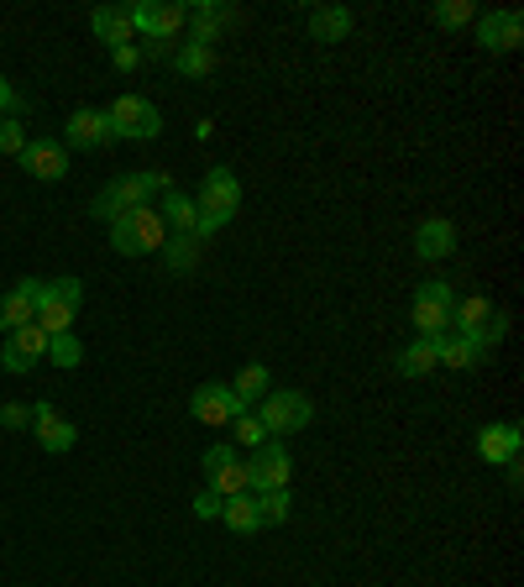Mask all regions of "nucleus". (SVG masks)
Returning <instances> with one entry per match:
<instances>
[{
  "mask_svg": "<svg viewBox=\"0 0 524 587\" xmlns=\"http://www.w3.org/2000/svg\"><path fill=\"white\" fill-rule=\"evenodd\" d=\"M436 362L440 367H451V373H472V367L488 362V352H483L477 341L457 336V330H446V336H436Z\"/></svg>",
  "mask_w": 524,
  "mask_h": 587,
  "instance_id": "nucleus-18",
  "label": "nucleus"
},
{
  "mask_svg": "<svg viewBox=\"0 0 524 587\" xmlns=\"http://www.w3.org/2000/svg\"><path fill=\"white\" fill-rule=\"evenodd\" d=\"M414 252H420L425 263H440V258H451V252H457V226H451L446 215H431V221H420V232H414Z\"/></svg>",
  "mask_w": 524,
  "mask_h": 587,
  "instance_id": "nucleus-17",
  "label": "nucleus"
},
{
  "mask_svg": "<svg viewBox=\"0 0 524 587\" xmlns=\"http://www.w3.org/2000/svg\"><path fill=\"white\" fill-rule=\"evenodd\" d=\"M431 22H436L440 32H457V27H466V22H477V5H472V0H440L436 11H431Z\"/></svg>",
  "mask_w": 524,
  "mask_h": 587,
  "instance_id": "nucleus-32",
  "label": "nucleus"
},
{
  "mask_svg": "<svg viewBox=\"0 0 524 587\" xmlns=\"http://www.w3.org/2000/svg\"><path fill=\"white\" fill-rule=\"evenodd\" d=\"M163 241H169V226H163V215H158V200L142 210H126L121 221H111V247H116L121 258L163 252Z\"/></svg>",
  "mask_w": 524,
  "mask_h": 587,
  "instance_id": "nucleus-3",
  "label": "nucleus"
},
{
  "mask_svg": "<svg viewBox=\"0 0 524 587\" xmlns=\"http://www.w3.org/2000/svg\"><path fill=\"white\" fill-rule=\"evenodd\" d=\"M169 189H174V178L163 174V168H142V174L111 178V184L89 200V215H100V221H121L126 210L152 205V200H158V195H169Z\"/></svg>",
  "mask_w": 524,
  "mask_h": 587,
  "instance_id": "nucleus-1",
  "label": "nucleus"
},
{
  "mask_svg": "<svg viewBox=\"0 0 524 587\" xmlns=\"http://www.w3.org/2000/svg\"><path fill=\"white\" fill-rule=\"evenodd\" d=\"M32 430H37V446H42L48 457L74 451V440H79V425H74V420H63L48 399H37V404H32Z\"/></svg>",
  "mask_w": 524,
  "mask_h": 587,
  "instance_id": "nucleus-10",
  "label": "nucleus"
},
{
  "mask_svg": "<svg viewBox=\"0 0 524 587\" xmlns=\"http://www.w3.org/2000/svg\"><path fill=\"white\" fill-rule=\"evenodd\" d=\"M48 362L63 367V373H74L79 362H85V341L74 336V330H63V336H48Z\"/></svg>",
  "mask_w": 524,
  "mask_h": 587,
  "instance_id": "nucleus-30",
  "label": "nucleus"
},
{
  "mask_svg": "<svg viewBox=\"0 0 524 587\" xmlns=\"http://www.w3.org/2000/svg\"><path fill=\"white\" fill-rule=\"evenodd\" d=\"M394 367L404 373V378H431L440 362H436V336H414L404 352L394 357Z\"/></svg>",
  "mask_w": 524,
  "mask_h": 587,
  "instance_id": "nucleus-23",
  "label": "nucleus"
},
{
  "mask_svg": "<svg viewBox=\"0 0 524 587\" xmlns=\"http://www.w3.org/2000/svg\"><path fill=\"white\" fill-rule=\"evenodd\" d=\"M200 252L204 241L195 232H174L169 241H163V263L174 267V273H189V267H200Z\"/></svg>",
  "mask_w": 524,
  "mask_h": 587,
  "instance_id": "nucleus-27",
  "label": "nucleus"
},
{
  "mask_svg": "<svg viewBox=\"0 0 524 587\" xmlns=\"http://www.w3.org/2000/svg\"><path fill=\"white\" fill-rule=\"evenodd\" d=\"M16 163H22L37 184H59V178L68 174V147L53 142V137H27V147L16 152Z\"/></svg>",
  "mask_w": 524,
  "mask_h": 587,
  "instance_id": "nucleus-9",
  "label": "nucleus"
},
{
  "mask_svg": "<svg viewBox=\"0 0 524 587\" xmlns=\"http://www.w3.org/2000/svg\"><path fill=\"white\" fill-rule=\"evenodd\" d=\"M126 16H132V32L142 37V48H178V32L189 22V5H178V0H163V5L137 0V5H126Z\"/></svg>",
  "mask_w": 524,
  "mask_h": 587,
  "instance_id": "nucleus-5",
  "label": "nucleus"
},
{
  "mask_svg": "<svg viewBox=\"0 0 524 587\" xmlns=\"http://www.w3.org/2000/svg\"><path fill=\"white\" fill-rule=\"evenodd\" d=\"M221 494H215V488H200V494H195V514H200V520H221Z\"/></svg>",
  "mask_w": 524,
  "mask_h": 587,
  "instance_id": "nucleus-40",
  "label": "nucleus"
},
{
  "mask_svg": "<svg viewBox=\"0 0 524 587\" xmlns=\"http://www.w3.org/2000/svg\"><path fill=\"white\" fill-rule=\"evenodd\" d=\"M524 451V430L514 420H503V425H483L477 430V457L488 462V467H509V462H520Z\"/></svg>",
  "mask_w": 524,
  "mask_h": 587,
  "instance_id": "nucleus-14",
  "label": "nucleus"
},
{
  "mask_svg": "<svg viewBox=\"0 0 524 587\" xmlns=\"http://www.w3.org/2000/svg\"><path fill=\"white\" fill-rule=\"evenodd\" d=\"M0 330H11V325H5V304H0Z\"/></svg>",
  "mask_w": 524,
  "mask_h": 587,
  "instance_id": "nucleus-42",
  "label": "nucleus"
},
{
  "mask_svg": "<svg viewBox=\"0 0 524 587\" xmlns=\"http://www.w3.org/2000/svg\"><path fill=\"white\" fill-rule=\"evenodd\" d=\"M200 467H204V488H215L221 499H232V494H247V457L236 451V446H210L200 457Z\"/></svg>",
  "mask_w": 524,
  "mask_h": 587,
  "instance_id": "nucleus-8",
  "label": "nucleus"
},
{
  "mask_svg": "<svg viewBox=\"0 0 524 587\" xmlns=\"http://www.w3.org/2000/svg\"><path fill=\"white\" fill-rule=\"evenodd\" d=\"M258 514H262V525H289L294 494L289 488H267V494H258Z\"/></svg>",
  "mask_w": 524,
  "mask_h": 587,
  "instance_id": "nucleus-31",
  "label": "nucleus"
},
{
  "mask_svg": "<svg viewBox=\"0 0 524 587\" xmlns=\"http://www.w3.org/2000/svg\"><path fill=\"white\" fill-rule=\"evenodd\" d=\"M503 336H509V315H503V310H494V315H488V325H483L477 336H466V341H477L483 352H494V347L503 341Z\"/></svg>",
  "mask_w": 524,
  "mask_h": 587,
  "instance_id": "nucleus-35",
  "label": "nucleus"
},
{
  "mask_svg": "<svg viewBox=\"0 0 524 587\" xmlns=\"http://www.w3.org/2000/svg\"><path fill=\"white\" fill-rule=\"evenodd\" d=\"M232 436H236V451H258L262 440H267V430H262L258 410H236V420H232Z\"/></svg>",
  "mask_w": 524,
  "mask_h": 587,
  "instance_id": "nucleus-33",
  "label": "nucleus"
},
{
  "mask_svg": "<svg viewBox=\"0 0 524 587\" xmlns=\"http://www.w3.org/2000/svg\"><path fill=\"white\" fill-rule=\"evenodd\" d=\"M236 22V5H221V0H200V5H189V42H200V48H215L221 42V32Z\"/></svg>",
  "mask_w": 524,
  "mask_h": 587,
  "instance_id": "nucleus-15",
  "label": "nucleus"
},
{
  "mask_svg": "<svg viewBox=\"0 0 524 587\" xmlns=\"http://www.w3.org/2000/svg\"><path fill=\"white\" fill-rule=\"evenodd\" d=\"M414 299H425V304H446V310H451V304H457V289H451L446 278H425V284L414 289Z\"/></svg>",
  "mask_w": 524,
  "mask_h": 587,
  "instance_id": "nucleus-36",
  "label": "nucleus"
},
{
  "mask_svg": "<svg viewBox=\"0 0 524 587\" xmlns=\"http://www.w3.org/2000/svg\"><path fill=\"white\" fill-rule=\"evenodd\" d=\"M158 215H163L169 236H174V232H195V226H200V210H195V200H189V195H178V189H169V195L158 200Z\"/></svg>",
  "mask_w": 524,
  "mask_h": 587,
  "instance_id": "nucleus-26",
  "label": "nucleus"
},
{
  "mask_svg": "<svg viewBox=\"0 0 524 587\" xmlns=\"http://www.w3.org/2000/svg\"><path fill=\"white\" fill-rule=\"evenodd\" d=\"M42 357H48V330L16 325V330L5 336V347H0V367H5V373H32Z\"/></svg>",
  "mask_w": 524,
  "mask_h": 587,
  "instance_id": "nucleus-11",
  "label": "nucleus"
},
{
  "mask_svg": "<svg viewBox=\"0 0 524 587\" xmlns=\"http://www.w3.org/2000/svg\"><path fill=\"white\" fill-rule=\"evenodd\" d=\"M22 147H27V121H22V116H0V152H5V158H16Z\"/></svg>",
  "mask_w": 524,
  "mask_h": 587,
  "instance_id": "nucleus-34",
  "label": "nucleus"
},
{
  "mask_svg": "<svg viewBox=\"0 0 524 587\" xmlns=\"http://www.w3.org/2000/svg\"><path fill=\"white\" fill-rule=\"evenodd\" d=\"M0 425H5V430H27V425H32V404H5V410H0Z\"/></svg>",
  "mask_w": 524,
  "mask_h": 587,
  "instance_id": "nucleus-41",
  "label": "nucleus"
},
{
  "mask_svg": "<svg viewBox=\"0 0 524 587\" xmlns=\"http://www.w3.org/2000/svg\"><path fill=\"white\" fill-rule=\"evenodd\" d=\"M105 126H111L116 142H152L163 132V116H158V105L142 100V95H116L105 105Z\"/></svg>",
  "mask_w": 524,
  "mask_h": 587,
  "instance_id": "nucleus-6",
  "label": "nucleus"
},
{
  "mask_svg": "<svg viewBox=\"0 0 524 587\" xmlns=\"http://www.w3.org/2000/svg\"><path fill=\"white\" fill-rule=\"evenodd\" d=\"M294 457L284 440H262L258 451L247 457V494H267V488H289Z\"/></svg>",
  "mask_w": 524,
  "mask_h": 587,
  "instance_id": "nucleus-7",
  "label": "nucleus"
},
{
  "mask_svg": "<svg viewBox=\"0 0 524 587\" xmlns=\"http://www.w3.org/2000/svg\"><path fill=\"white\" fill-rule=\"evenodd\" d=\"M351 27H357V22H351L347 5H315V11H310V37H315V42H347Z\"/></svg>",
  "mask_w": 524,
  "mask_h": 587,
  "instance_id": "nucleus-22",
  "label": "nucleus"
},
{
  "mask_svg": "<svg viewBox=\"0 0 524 587\" xmlns=\"http://www.w3.org/2000/svg\"><path fill=\"white\" fill-rule=\"evenodd\" d=\"M488 315H494V299H483V294H466V299H457V304H451V330H457V336H477V330L488 325Z\"/></svg>",
  "mask_w": 524,
  "mask_h": 587,
  "instance_id": "nucleus-24",
  "label": "nucleus"
},
{
  "mask_svg": "<svg viewBox=\"0 0 524 587\" xmlns=\"http://www.w3.org/2000/svg\"><path fill=\"white\" fill-rule=\"evenodd\" d=\"M189 414L200 420V425H232L236 420V399L226 383H200L195 394H189Z\"/></svg>",
  "mask_w": 524,
  "mask_h": 587,
  "instance_id": "nucleus-16",
  "label": "nucleus"
},
{
  "mask_svg": "<svg viewBox=\"0 0 524 587\" xmlns=\"http://www.w3.org/2000/svg\"><path fill=\"white\" fill-rule=\"evenodd\" d=\"M226 388H232L236 410H252V404H262V399H267V388H273V373H267L262 362H247V367H241V373H236Z\"/></svg>",
  "mask_w": 524,
  "mask_h": 587,
  "instance_id": "nucleus-21",
  "label": "nucleus"
},
{
  "mask_svg": "<svg viewBox=\"0 0 524 587\" xmlns=\"http://www.w3.org/2000/svg\"><path fill=\"white\" fill-rule=\"evenodd\" d=\"M169 63H174L184 79H204V74H215V48H200V42H178Z\"/></svg>",
  "mask_w": 524,
  "mask_h": 587,
  "instance_id": "nucleus-28",
  "label": "nucleus"
},
{
  "mask_svg": "<svg viewBox=\"0 0 524 587\" xmlns=\"http://www.w3.org/2000/svg\"><path fill=\"white\" fill-rule=\"evenodd\" d=\"M74 315H79V310H74V304H63L59 294L42 284L37 304H32V325H37V330H48V336H63V330H74Z\"/></svg>",
  "mask_w": 524,
  "mask_h": 587,
  "instance_id": "nucleus-19",
  "label": "nucleus"
},
{
  "mask_svg": "<svg viewBox=\"0 0 524 587\" xmlns=\"http://www.w3.org/2000/svg\"><path fill=\"white\" fill-rule=\"evenodd\" d=\"M195 210H200L195 236L210 241L221 226H232L236 221V210H241V178H236L232 168H210V174L200 178V200H195Z\"/></svg>",
  "mask_w": 524,
  "mask_h": 587,
  "instance_id": "nucleus-2",
  "label": "nucleus"
},
{
  "mask_svg": "<svg viewBox=\"0 0 524 587\" xmlns=\"http://www.w3.org/2000/svg\"><path fill=\"white\" fill-rule=\"evenodd\" d=\"M48 289L59 294L63 304H74V310H79V304H85V284H79V278H53V284H48Z\"/></svg>",
  "mask_w": 524,
  "mask_h": 587,
  "instance_id": "nucleus-39",
  "label": "nucleus"
},
{
  "mask_svg": "<svg viewBox=\"0 0 524 587\" xmlns=\"http://www.w3.org/2000/svg\"><path fill=\"white\" fill-rule=\"evenodd\" d=\"M409 321H414L420 336H446V330H451V310H446V304H425V299H414V304H409Z\"/></svg>",
  "mask_w": 524,
  "mask_h": 587,
  "instance_id": "nucleus-29",
  "label": "nucleus"
},
{
  "mask_svg": "<svg viewBox=\"0 0 524 587\" xmlns=\"http://www.w3.org/2000/svg\"><path fill=\"white\" fill-rule=\"evenodd\" d=\"M89 27L100 42H111V48H126V42H137V32H132V16H126V5H95L89 11Z\"/></svg>",
  "mask_w": 524,
  "mask_h": 587,
  "instance_id": "nucleus-20",
  "label": "nucleus"
},
{
  "mask_svg": "<svg viewBox=\"0 0 524 587\" xmlns=\"http://www.w3.org/2000/svg\"><path fill=\"white\" fill-rule=\"evenodd\" d=\"M111 63H116V74H137V68H142V48H137V42H126V48H111Z\"/></svg>",
  "mask_w": 524,
  "mask_h": 587,
  "instance_id": "nucleus-38",
  "label": "nucleus"
},
{
  "mask_svg": "<svg viewBox=\"0 0 524 587\" xmlns=\"http://www.w3.org/2000/svg\"><path fill=\"white\" fill-rule=\"evenodd\" d=\"M111 126H105V111H89L79 105L74 116L63 121V147H74V152H100V147H111Z\"/></svg>",
  "mask_w": 524,
  "mask_h": 587,
  "instance_id": "nucleus-13",
  "label": "nucleus"
},
{
  "mask_svg": "<svg viewBox=\"0 0 524 587\" xmlns=\"http://www.w3.org/2000/svg\"><path fill=\"white\" fill-rule=\"evenodd\" d=\"M520 42H524L520 11H488V16H477V48L483 53H514Z\"/></svg>",
  "mask_w": 524,
  "mask_h": 587,
  "instance_id": "nucleus-12",
  "label": "nucleus"
},
{
  "mask_svg": "<svg viewBox=\"0 0 524 587\" xmlns=\"http://www.w3.org/2000/svg\"><path fill=\"white\" fill-rule=\"evenodd\" d=\"M258 420H262V430H267V440H289L315 420V404L299 388H267V399L258 404Z\"/></svg>",
  "mask_w": 524,
  "mask_h": 587,
  "instance_id": "nucleus-4",
  "label": "nucleus"
},
{
  "mask_svg": "<svg viewBox=\"0 0 524 587\" xmlns=\"http://www.w3.org/2000/svg\"><path fill=\"white\" fill-rule=\"evenodd\" d=\"M221 525L236 529V535H252V529H262L258 494H232V499L221 503Z\"/></svg>",
  "mask_w": 524,
  "mask_h": 587,
  "instance_id": "nucleus-25",
  "label": "nucleus"
},
{
  "mask_svg": "<svg viewBox=\"0 0 524 587\" xmlns=\"http://www.w3.org/2000/svg\"><path fill=\"white\" fill-rule=\"evenodd\" d=\"M22 111H27V95L0 74V116H22Z\"/></svg>",
  "mask_w": 524,
  "mask_h": 587,
  "instance_id": "nucleus-37",
  "label": "nucleus"
}]
</instances>
